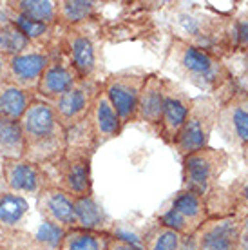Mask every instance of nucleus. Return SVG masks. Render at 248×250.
I'll use <instances>...</instances> for the list:
<instances>
[{
	"label": "nucleus",
	"instance_id": "f257e3e1",
	"mask_svg": "<svg viewBox=\"0 0 248 250\" xmlns=\"http://www.w3.org/2000/svg\"><path fill=\"white\" fill-rule=\"evenodd\" d=\"M165 69L212 96L217 104H223L237 85V78L225 60L174 37L168 42Z\"/></svg>",
	"mask_w": 248,
	"mask_h": 250
},
{
	"label": "nucleus",
	"instance_id": "f03ea898",
	"mask_svg": "<svg viewBox=\"0 0 248 250\" xmlns=\"http://www.w3.org/2000/svg\"><path fill=\"white\" fill-rule=\"evenodd\" d=\"M24 134V160L47 167L67 150V131L56 116L53 104L35 98L24 118L20 120Z\"/></svg>",
	"mask_w": 248,
	"mask_h": 250
},
{
	"label": "nucleus",
	"instance_id": "7ed1b4c3",
	"mask_svg": "<svg viewBox=\"0 0 248 250\" xmlns=\"http://www.w3.org/2000/svg\"><path fill=\"white\" fill-rule=\"evenodd\" d=\"M230 25L232 15L216 13L208 7L199 6L183 7L174 15L172 37L225 60L234 57Z\"/></svg>",
	"mask_w": 248,
	"mask_h": 250
},
{
	"label": "nucleus",
	"instance_id": "20e7f679",
	"mask_svg": "<svg viewBox=\"0 0 248 250\" xmlns=\"http://www.w3.org/2000/svg\"><path fill=\"white\" fill-rule=\"evenodd\" d=\"M230 156L223 149L203 147L181 158V190L201 196L208 203L219 188V180L228 169Z\"/></svg>",
	"mask_w": 248,
	"mask_h": 250
},
{
	"label": "nucleus",
	"instance_id": "39448f33",
	"mask_svg": "<svg viewBox=\"0 0 248 250\" xmlns=\"http://www.w3.org/2000/svg\"><path fill=\"white\" fill-rule=\"evenodd\" d=\"M93 147L67 145V150L43 169L47 170L51 185L62 188L73 198L93 196Z\"/></svg>",
	"mask_w": 248,
	"mask_h": 250
},
{
	"label": "nucleus",
	"instance_id": "423d86ee",
	"mask_svg": "<svg viewBox=\"0 0 248 250\" xmlns=\"http://www.w3.org/2000/svg\"><path fill=\"white\" fill-rule=\"evenodd\" d=\"M217 113H219V104L212 96L201 94L192 98L185 124L174 140L172 149L183 158L190 152L208 147L210 136L217 124Z\"/></svg>",
	"mask_w": 248,
	"mask_h": 250
},
{
	"label": "nucleus",
	"instance_id": "0eeeda50",
	"mask_svg": "<svg viewBox=\"0 0 248 250\" xmlns=\"http://www.w3.org/2000/svg\"><path fill=\"white\" fill-rule=\"evenodd\" d=\"M29 212V201L22 196L9 192L0 198V249L42 250L38 239L25 230Z\"/></svg>",
	"mask_w": 248,
	"mask_h": 250
},
{
	"label": "nucleus",
	"instance_id": "6e6552de",
	"mask_svg": "<svg viewBox=\"0 0 248 250\" xmlns=\"http://www.w3.org/2000/svg\"><path fill=\"white\" fill-rule=\"evenodd\" d=\"M62 42L67 51L69 60L82 80H100L98 73L102 67L100 42L98 37L87 27V24L63 29Z\"/></svg>",
	"mask_w": 248,
	"mask_h": 250
},
{
	"label": "nucleus",
	"instance_id": "1a4fd4ad",
	"mask_svg": "<svg viewBox=\"0 0 248 250\" xmlns=\"http://www.w3.org/2000/svg\"><path fill=\"white\" fill-rule=\"evenodd\" d=\"M145 78L147 75L142 71L127 69V71L111 73L102 80V89L107 94V98L111 100L124 129L129 124H134L138 98L143 89Z\"/></svg>",
	"mask_w": 248,
	"mask_h": 250
},
{
	"label": "nucleus",
	"instance_id": "9d476101",
	"mask_svg": "<svg viewBox=\"0 0 248 250\" xmlns=\"http://www.w3.org/2000/svg\"><path fill=\"white\" fill-rule=\"evenodd\" d=\"M216 129L236 150L243 152L248 147V91L239 82L228 98L219 104Z\"/></svg>",
	"mask_w": 248,
	"mask_h": 250
},
{
	"label": "nucleus",
	"instance_id": "9b49d317",
	"mask_svg": "<svg viewBox=\"0 0 248 250\" xmlns=\"http://www.w3.org/2000/svg\"><path fill=\"white\" fill-rule=\"evenodd\" d=\"M82 78L78 76L76 69L67 57V51L63 47L62 35L49 45V60L42 75V80L38 83L37 96L42 100L55 102L65 94L71 87H75Z\"/></svg>",
	"mask_w": 248,
	"mask_h": 250
},
{
	"label": "nucleus",
	"instance_id": "f8f14e48",
	"mask_svg": "<svg viewBox=\"0 0 248 250\" xmlns=\"http://www.w3.org/2000/svg\"><path fill=\"white\" fill-rule=\"evenodd\" d=\"M208 218V205L201 196L188 190H180L158 221L186 238H194V234Z\"/></svg>",
	"mask_w": 248,
	"mask_h": 250
},
{
	"label": "nucleus",
	"instance_id": "ddd939ff",
	"mask_svg": "<svg viewBox=\"0 0 248 250\" xmlns=\"http://www.w3.org/2000/svg\"><path fill=\"white\" fill-rule=\"evenodd\" d=\"M100 91H102V80H80L65 94L51 102L65 131H71L82 122H85Z\"/></svg>",
	"mask_w": 248,
	"mask_h": 250
},
{
	"label": "nucleus",
	"instance_id": "4468645a",
	"mask_svg": "<svg viewBox=\"0 0 248 250\" xmlns=\"http://www.w3.org/2000/svg\"><path fill=\"white\" fill-rule=\"evenodd\" d=\"M190 102L192 98L178 82H174L172 78H163V111L156 134L170 147L185 124Z\"/></svg>",
	"mask_w": 248,
	"mask_h": 250
},
{
	"label": "nucleus",
	"instance_id": "2eb2a0df",
	"mask_svg": "<svg viewBox=\"0 0 248 250\" xmlns=\"http://www.w3.org/2000/svg\"><path fill=\"white\" fill-rule=\"evenodd\" d=\"M47 60H49V47L29 45L25 51L7 58L6 82L37 94L38 83L42 80Z\"/></svg>",
	"mask_w": 248,
	"mask_h": 250
},
{
	"label": "nucleus",
	"instance_id": "dca6fc26",
	"mask_svg": "<svg viewBox=\"0 0 248 250\" xmlns=\"http://www.w3.org/2000/svg\"><path fill=\"white\" fill-rule=\"evenodd\" d=\"M2 174H4L7 190L11 194L22 196L25 200L38 198V194L51 185L47 170L37 163L27 162L24 158L2 162Z\"/></svg>",
	"mask_w": 248,
	"mask_h": 250
},
{
	"label": "nucleus",
	"instance_id": "f3484780",
	"mask_svg": "<svg viewBox=\"0 0 248 250\" xmlns=\"http://www.w3.org/2000/svg\"><path fill=\"white\" fill-rule=\"evenodd\" d=\"M241 219L234 216H210L194 234L196 250H236Z\"/></svg>",
	"mask_w": 248,
	"mask_h": 250
},
{
	"label": "nucleus",
	"instance_id": "a211bd4d",
	"mask_svg": "<svg viewBox=\"0 0 248 250\" xmlns=\"http://www.w3.org/2000/svg\"><path fill=\"white\" fill-rule=\"evenodd\" d=\"M37 208L43 221L58 230L65 232L76 227L75 198L55 185H49L38 194Z\"/></svg>",
	"mask_w": 248,
	"mask_h": 250
},
{
	"label": "nucleus",
	"instance_id": "6ab92c4d",
	"mask_svg": "<svg viewBox=\"0 0 248 250\" xmlns=\"http://www.w3.org/2000/svg\"><path fill=\"white\" fill-rule=\"evenodd\" d=\"M87 124H89L91 132H93L96 149H98L100 145L118 138L122 134V131H124L118 114L114 111L111 100L107 98V94L103 93V89L98 93L93 107H91V111H89Z\"/></svg>",
	"mask_w": 248,
	"mask_h": 250
},
{
	"label": "nucleus",
	"instance_id": "aec40b11",
	"mask_svg": "<svg viewBox=\"0 0 248 250\" xmlns=\"http://www.w3.org/2000/svg\"><path fill=\"white\" fill-rule=\"evenodd\" d=\"M163 111V78L156 73H150L145 78L143 89L138 98L134 124H145L149 129L158 132V125Z\"/></svg>",
	"mask_w": 248,
	"mask_h": 250
},
{
	"label": "nucleus",
	"instance_id": "412c9836",
	"mask_svg": "<svg viewBox=\"0 0 248 250\" xmlns=\"http://www.w3.org/2000/svg\"><path fill=\"white\" fill-rule=\"evenodd\" d=\"M219 203L223 210L219 216H234L245 219L248 216V174L239 176L225 188H217L207 205Z\"/></svg>",
	"mask_w": 248,
	"mask_h": 250
},
{
	"label": "nucleus",
	"instance_id": "4be33fe9",
	"mask_svg": "<svg viewBox=\"0 0 248 250\" xmlns=\"http://www.w3.org/2000/svg\"><path fill=\"white\" fill-rule=\"evenodd\" d=\"M35 98H37L35 93L24 91L9 82H2L0 83V118L20 122Z\"/></svg>",
	"mask_w": 248,
	"mask_h": 250
},
{
	"label": "nucleus",
	"instance_id": "5701e85b",
	"mask_svg": "<svg viewBox=\"0 0 248 250\" xmlns=\"http://www.w3.org/2000/svg\"><path fill=\"white\" fill-rule=\"evenodd\" d=\"M4 6L31 22L58 25V0H9Z\"/></svg>",
	"mask_w": 248,
	"mask_h": 250
},
{
	"label": "nucleus",
	"instance_id": "b1692460",
	"mask_svg": "<svg viewBox=\"0 0 248 250\" xmlns=\"http://www.w3.org/2000/svg\"><path fill=\"white\" fill-rule=\"evenodd\" d=\"M102 4L94 0H58V27L69 29L96 19Z\"/></svg>",
	"mask_w": 248,
	"mask_h": 250
},
{
	"label": "nucleus",
	"instance_id": "393cba45",
	"mask_svg": "<svg viewBox=\"0 0 248 250\" xmlns=\"http://www.w3.org/2000/svg\"><path fill=\"white\" fill-rule=\"evenodd\" d=\"M2 9H4V17H6L13 25L19 27L20 33L29 40L31 45L49 47L63 31L58 25H45V24H38V22H31V20H27V19H24V17H20V15H17V13L9 11L6 6L2 7Z\"/></svg>",
	"mask_w": 248,
	"mask_h": 250
},
{
	"label": "nucleus",
	"instance_id": "a878e982",
	"mask_svg": "<svg viewBox=\"0 0 248 250\" xmlns=\"http://www.w3.org/2000/svg\"><path fill=\"white\" fill-rule=\"evenodd\" d=\"M142 250H196L194 238H186L163 223H154L143 238Z\"/></svg>",
	"mask_w": 248,
	"mask_h": 250
},
{
	"label": "nucleus",
	"instance_id": "bb28decb",
	"mask_svg": "<svg viewBox=\"0 0 248 250\" xmlns=\"http://www.w3.org/2000/svg\"><path fill=\"white\" fill-rule=\"evenodd\" d=\"M111 236L109 232H94L75 227L63 232L56 250H107Z\"/></svg>",
	"mask_w": 248,
	"mask_h": 250
},
{
	"label": "nucleus",
	"instance_id": "cd10ccee",
	"mask_svg": "<svg viewBox=\"0 0 248 250\" xmlns=\"http://www.w3.org/2000/svg\"><path fill=\"white\" fill-rule=\"evenodd\" d=\"M75 210H76V227L94 232H109V219L102 207L96 203L94 196L85 198H75Z\"/></svg>",
	"mask_w": 248,
	"mask_h": 250
},
{
	"label": "nucleus",
	"instance_id": "c85d7f7f",
	"mask_svg": "<svg viewBox=\"0 0 248 250\" xmlns=\"http://www.w3.org/2000/svg\"><path fill=\"white\" fill-rule=\"evenodd\" d=\"M25 152L20 122L0 118V163L22 160Z\"/></svg>",
	"mask_w": 248,
	"mask_h": 250
},
{
	"label": "nucleus",
	"instance_id": "c756f323",
	"mask_svg": "<svg viewBox=\"0 0 248 250\" xmlns=\"http://www.w3.org/2000/svg\"><path fill=\"white\" fill-rule=\"evenodd\" d=\"M0 24H2V49H0V55L4 57H15L22 51H25L29 47V40L20 33V29L17 25H13L6 17L0 19Z\"/></svg>",
	"mask_w": 248,
	"mask_h": 250
},
{
	"label": "nucleus",
	"instance_id": "7c9ffc66",
	"mask_svg": "<svg viewBox=\"0 0 248 250\" xmlns=\"http://www.w3.org/2000/svg\"><path fill=\"white\" fill-rule=\"evenodd\" d=\"M230 40H232L234 57L248 53V9H243L241 13H237L236 17H232Z\"/></svg>",
	"mask_w": 248,
	"mask_h": 250
},
{
	"label": "nucleus",
	"instance_id": "2f4dec72",
	"mask_svg": "<svg viewBox=\"0 0 248 250\" xmlns=\"http://www.w3.org/2000/svg\"><path fill=\"white\" fill-rule=\"evenodd\" d=\"M107 250H142V249L136 247L134 243L127 241V239L118 238V236L112 234L111 238H109V243H107Z\"/></svg>",
	"mask_w": 248,
	"mask_h": 250
},
{
	"label": "nucleus",
	"instance_id": "473e14b6",
	"mask_svg": "<svg viewBox=\"0 0 248 250\" xmlns=\"http://www.w3.org/2000/svg\"><path fill=\"white\" fill-rule=\"evenodd\" d=\"M237 58H239V76H237V82L245 89H248V53L239 55Z\"/></svg>",
	"mask_w": 248,
	"mask_h": 250
},
{
	"label": "nucleus",
	"instance_id": "72a5a7b5",
	"mask_svg": "<svg viewBox=\"0 0 248 250\" xmlns=\"http://www.w3.org/2000/svg\"><path fill=\"white\" fill-rule=\"evenodd\" d=\"M6 75H7V57L0 55V83L6 82Z\"/></svg>",
	"mask_w": 248,
	"mask_h": 250
},
{
	"label": "nucleus",
	"instance_id": "f704fd0d",
	"mask_svg": "<svg viewBox=\"0 0 248 250\" xmlns=\"http://www.w3.org/2000/svg\"><path fill=\"white\" fill-rule=\"evenodd\" d=\"M236 250H248V234H247V232L241 230V234H239V239H237Z\"/></svg>",
	"mask_w": 248,
	"mask_h": 250
},
{
	"label": "nucleus",
	"instance_id": "c9c22d12",
	"mask_svg": "<svg viewBox=\"0 0 248 250\" xmlns=\"http://www.w3.org/2000/svg\"><path fill=\"white\" fill-rule=\"evenodd\" d=\"M6 194H9V190H7L6 182H4V174H2V163H0V198H2V196H6Z\"/></svg>",
	"mask_w": 248,
	"mask_h": 250
},
{
	"label": "nucleus",
	"instance_id": "e433bc0d",
	"mask_svg": "<svg viewBox=\"0 0 248 250\" xmlns=\"http://www.w3.org/2000/svg\"><path fill=\"white\" fill-rule=\"evenodd\" d=\"M241 229H243V232H247L248 234V216L245 219H241Z\"/></svg>",
	"mask_w": 248,
	"mask_h": 250
},
{
	"label": "nucleus",
	"instance_id": "4c0bfd02",
	"mask_svg": "<svg viewBox=\"0 0 248 250\" xmlns=\"http://www.w3.org/2000/svg\"><path fill=\"white\" fill-rule=\"evenodd\" d=\"M243 162H245V165L248 167V147L243 150Z\"/></svg>",
	"mask_w": 248,
	"mask_h": 250
},
{
	"label": "nucleus",
	"instance_id": "58836bf2",
	"mask_svg": "<svg viewBox=\"0 0 248 250\" xmlns=\"http://www.w3.org/2000/svg\"><path fill=\"white\" fill-rule=\"evenodd\" d=\"M0 49H2V24H0Z\"/></svg>",
	"mask_w": 248,
	"mask_h": 250
},
{
	"label": "nucleus",
	"instance_id": "ea45409f",
	"mask_svg": "<svg viewBox=\"0 0 248 250\" xmlns=\"http://www.w3.org/2000/svg\"><path fill=\"white\" fill-rule=\"evenodd\" d=\"M247 91H248V89H247Z\"/></svg>",
	"mask_w": 248,
	"mask_h": 250
},
{
	"label": "nucleus",
	"instance_id": "a19ab883",
	"mask_svg": "<svg viewBox=\"0 0 248 250\" xmlns=\"http://www.w3.org/2000/svg\"><path fill=\"white\" fill-rule=\"evenodd\" d=\"M0 250H2V249H0Z\"/></svg>",
	"mask_w": 248,
	"mask_h": 250
}]
</instances>
